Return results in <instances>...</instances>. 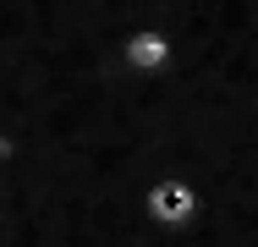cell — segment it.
I'll return each instance as SVG.
<instances>
[{"mask_svg":"<svg viewBox=\"0 0 258 247\" xmlns=\"http://www.w3.org/2000/svg\"><path fill=\"white\" fill-rule=\"evenodd\" d=\"M149 214H154L159 225H187L198 214V193L187 181H159L154 193H149Z\"/></svg>","mask_w":258,"mask_h":247,"instance_id":"obj_1","label":"cell"},{"mask_svg":"<svg viewBox=\"0 0 258 247\" xmlns=\"http://www.w3.org/2000/svg\"><path fill=\"white\" fill-rule=\"evenodd\" d=\"M165 55H170L165 33H138V39H126V60H132L138 72H159V66H165Z\"/></svg>","mask_w":258,"mask_h":247,"instance_id":"obj_2","label":"cell"}]
</instances>
